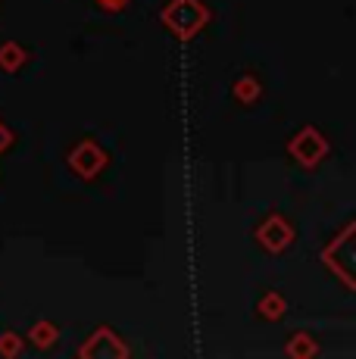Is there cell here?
Segmentation results:
<instances>
[{
	"mask_svg": "<svg viewBox=\"0 0 356 359\" xmlns=\"http://www.w3.org/2000/svg\"><path fill=\"white\" fill-rule=\"evenodd\" d=\"M160 22L166 25L178 41H191L210 22V10L200 0H169L160 13Z\"/></svg>",
	"mask_w": 356,
	"mask_h": 359,
	"instance_id": "6da1fadb",
	"label": "cell"
},
{
	"mask_svg": "<svg viewBox=\"0 0 356 359\" xmlns=\"http://www.w3.org/2000/svg\"><path fill=\"white\" fill-rule=\"evenodd\" d=\"M69 165H72L75 175H81V178H88V182H91V178H97L100 172H104L107 154H104V147H100L97 141L85 137V141H78L69 150Z\"/></svg>",
	"mask_w": 356,
	"mask_h": 359,
	"instance_id": "7a4b0ae2",
	"label": "cell"
},
{
	"mask_svg": "<svg viewBox=\"0 0 356 359\" xmlns=\"http://www.w3.org/2000/svg\"><path fill=\"white\" fill-rule=\"evenodd\" d=\"M78 356L81 359H97V356H109V359H125L128 356V347L122 344V337L116 334L113 328H97L91 337H88L85 344H81V350H78Z\"/></svg>",
	"mask_w": 356,
	"mask_h": 359,
	"instance_id": "3957f363",
	"label": "cell"
},
{
	"mask_svg": "<svg viewBox=\"0 0 356 359\" xmlns=\"http://www.w3.org/2000/svg\"><path fill=\"white\" fill-rule=\"evenodd\" d=\"M291 238H294V234H291V229H287V222H285L282 216H269V219H266V222L256 229V241H259V244H263L269 253L285 250V247L291 244Z\"/></svg>",
	"mask_w": 356,
	"mask_h": 359,
	"instance_id": "277c9868",
	"label": "cell"
},
{
	"mask_svg": "<svg viewBox=\"0 0 356 359\" xmlns=\"http://www.w3.org/2000/svg\"><path fill=\"white\" fill-rule=\"evenodd\" d=\"M291 154L300 160V165H316L322 160V154H325V141L313 128H303L291 141Z\"/></svg>",
	"mask_w": 356,
	"mask_h": 359,
	"instance_id": "5b68a950",
	"label": "cell"
},
{
	"mask_svg": "<svg viewBox=\"0 0 356 359\" xmlns=\"http://www.w3.org/2000/svg\"><path fill=\"white\" fill-rule=\"evenodd\" d=\"M25 63H29V53H25L16 41H4V44H0V69H4V72H19Z\"/></svg>",
	"mask_w": 356,
	"mask_h": 359,
	"instance_id": "8992f818",
	"label": "cell"
},
{
	"mask_svg": "<svg viewBox=\"0 0 356 359\" xmlns=\"http://www.w3.org/2000/svg\"><path fill=\"white\" fill-rule=\"evenodd\" d=\"M29 341L35 344L38 350H50L53 344L60 341V328L53 325V322H38V325H32V331H29Z\"/></svg>",
	"mask_w": 356,
	"mask_h": 359,
	"instance_id": "52a82bcc",
	"label": "cell"
},
{
	"mask_svg": "<svg viewBox=\"0 0 356 359\" xmlns=\"http://www.w3.org/2000/svg\"><path fill=\"white\" fill-rule=\"evenodd\" d=\"M259 316H263V319H282L285 316V300L278 294H266L263 300H259Z\"/></svg>",
	"mask_w": 356,
	"mask_h": 359,
	"instance_id": "ba28073f",
	"label": "cell"
},
{
	"mask_svg": "<svg viewBox=\"0 0 356 359\" xmlns=\"http://www.w3.org/2000/svg\"><path fill=\"white\" fill-rule=\"evenodd\" d=\"M235 97L241 103H253L259 97V81L253 79V75H244V79L235 81Z\"/></svg>",
	"mask_w": 356,
	"mask_h": 359,
	"instance_id": "9c48e42d",
	"label": "cell"
},
{
	"mask_svg": "<svg viewBox=\"0 0 356 359\" xmlns=\"http://www.w3.org/2000/svg\"><path fill=\"white\" fill-rule=\"evenodd\" d=\"M22 350H25V344H22V337L19 334H13V331H4V334H0V356L4 359L22 356Z\"/></svg>",
	"mask_w": 356,
	"mask_h": 359,
	"instance_id": "30bf717a",
	"label": "cell"
},
{
	"mask_svg": "<svg viewBox=\"0 0 356 359\" xmlns=\"http://www.w3.org/2000/svg\"><path fill=\"white\" fill-rule=\"evenodd\" d=\"M310 344H306V334H297V344H287V353H291V356H300V353H310Z\"/></svg>",
	"mask_w": 356,
	"mask_h": 359,
	"instance_id": "8fae6325",
	"label": "cell"
},
{
	"mask_svg": "<svg viewBox=\"0 0 356 359\" xmlns=\"http://www.w3.org/2000/svg\"><path fill=\"white\" fill-rule=\"evenodd\" d=\"M100 6H104L107 13H119V10H125L128 6V0H97Z\"/></svg>",
	"mask_w": 356,
	"mask_h": 359,
	"instance_id": "7c38bea8",
	"label": "cell"
},
{
	"mask_svg": "<svg viewBox=\"0 0 356 359\" xmlns=\"http://www.w3.org/2000/svg\"><path fill=\"white\" fill-rule=\"evenodd\" d=\"M10 144H13V131H10V128H6V126H4V122H0V154H4V150H6V147H10Z\"/></svg>",
	"mask_w": 356,
	"mask_h": 359,
	"instance_id": "4fadbf2b",
	"label": "cell"
}]
</instances>
